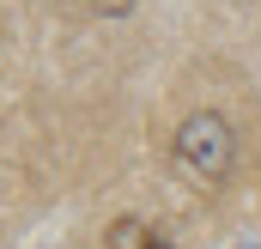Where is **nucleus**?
Instances as JSON below:
<instances>
[{"label":"nucleus","mask_w":261,"mask_h":249,"mask_svg":"<svg viewBox=\"0 0 261 249\" xmlns=\"http://www.w3.org/2000/svg\"><path fill=\"white\" fill-rule=\"evenodd\" d=\"M170 158H176L182 177L219 183V177H231V164H237V134H231V122H225L219 110H195V116H182V128H176Z\"/></svg>","instance_id":"nucleus-1"},{"label":"nucleus","mask_w":261,"mask_h":249,"mask_svg":"<svg viewBox=\"0 0 261 249\" xmlns=\"http://www.w3.org/2000/svg\"><path fill=\"white\" fill-rule=\"evenodd\" d=\"M103 243H110V249H152L158 237H152V225H146V219H116Z\"/></svg>","instance_id":"nucleus-2"},{"label":"nucleus","mask_w":261,"mask_h":249,"mask_svg":"<svg viewBox=\"0 0 261 249\" xmlns=\"http://www.w3.org/2000/svg\"><path fill=\"white\" fill-rule=\"evenodd\" d=\"M128 6H134V0H91V12H110V18H122Z\"/></svg>","instance_id":"nucleus-3"},{"label":"nucleus","mask_w":261,"mask_h":249,"mask_svg":"<svg viewBox=\"0 0 261 249\" xmlns=\"http://www.w3.org/2000/svg\"><path fill=\"white\" fill-rule=\"evenodd\" d=\"M152 249H176V243H164V237H158V243H152Z\"/></svg>","instance_id":"nucleus-4"}]
</instances>
